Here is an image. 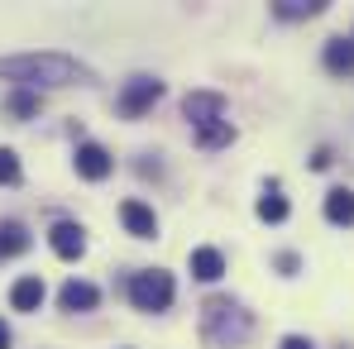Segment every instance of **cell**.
<instances>
[{
    "label": "cell",
    "mask_w": 354,
    "mask_h": 349,
    "mask_svg": "<svg viewBox=\"0 0 354 349\" xmlns=\"http://www.w3.org/2000/svg\"><path fill=\"white\" fill-rule=\"evenodd\" d=\"M0 77H10V82H19V91H29V86H72L86 72L62 53H24V58H0Z\"/></svg>",
    "instance_id": "6da1fadb"
},
{
    "label": "cell",
    "mask_w": 354,
    "mask_h": 349,
    "mask_svg": "<svg viewBox=\"0 0 354 349\" xmlns=\"http://www.w3.org/2000/svg\"><path fill=\"white\" fill-rule=\"evenodd\" d=\"M201 326H206V335L216 340V345L235 349L249 340V330H254V321H249V311L230 301V296H211L206 306H201Z\"/></svg>",
    "instance_id": "7a4b0ae2"
},
{
    "label": "cell",
    "mask_w": 354,
    "mask_h": 349,
    "mask_svg": "<svg viewBox=\"0 0 354 349\" xmlns=\"http://www.w3.org/2000/svg\"><path fill=\"white\" fill-rule=\"evenodd\" d=\"M173 273H163V268H149V273H134L129 278V301H134V311H168L173 306Z\"/></svg>",
    "instance_id": "3957f363"
},
{
    "label": "cell",
    "mask_w": 354,
    "mask_h": 349,
    "mask_svg": "<svg viewBox=\"0 0 354 349\" xmlns=\"http://www.w3.org/2000/svg\"><path fill=\"white\" fill-rule=\"evenodd\" d=\"M163 96V82H153V77H134L124 91H120V115H129V120H139L153 101Z\"/></svg>",
    "instance_id": "277c9868"
},
{
    "label": "cell",
    "mask_w": 354,
    "mask_h": 349,
    "mask_svg": "<svg viewBox=\"0 0 354 349\" xmlns=\"http://www.w3.org/2000/svg\"><path fill=\"white\" fill-rule=\"evenodd\" d=\"M182 115L192 120L196 129H206V124H221V120H225V101H221L216 91H192V96L182 101Z\"/></svg>",
    "instance_id": "5b68a950"
},
{
    "label": "cell",
    "mask_w": 354,
    "mask_h": 349,
    "mask_svg": "<svg viewBox=\"0 0 354 349\" xmlns=\"http://www.w3.org/2000/svg\"><path fill=\"white\" fill-rule=\"evenodd\" d=\"M48 244H53V254H58V258L72 263V258H82V254H86V230H82V225H72V220H58V225L48 230Z\"/></svg>",
    "instance_id": "8992f818"
},
{
    "label": "cell",
    "mask_w": 354,
    "mask_h": 349,
    "mask_svg": "<svg viewBox=\"0 0 354 349\" xmlns=\"http://www.w3.org/2000/svg\"><path fill=\"white\" fill-rule=\"evenodd\" d=\"M77 173L86 177V182H101V177H111V168H115V158L101 149V144H77Z\"/></svg>",
    "instance_id": "52a82bcc"
},
{
    "label": "cell",
    "mask_w": 354,
    "mask_h": 349,
    "mask_svg": "<svg viewBox=\"0 0 354 349\" xmlns=\"http://www.w3.org/2000/svg\"><path fill=\"white\" fill-rule=\"evenodd\" d=\"M120 220H124V230L134 234V239H153V234H158V216H153L144 201H124V206H120Z\"/></svg>",
    "instance_id": "ba28073f"
},
{
    "label": "cell",
    "mask_w": 354,
    "mask_h": 349,
    "mask_svg": "<svg viewBox=\"0 0 354 349\" xmlns=\"http://www.w3.org/2000/svg\"><path fill=\"white\" fill-rule=\"evenodd\" d=\"M44 296H48L44 278H39V273H29V278H19V283L10 287V306H15V311H39V306H44Z\"/></svg>",
    "instance_id": "9c48e42d"
},
{
    "label": "cell",
    "mask_w": 354,
    "mask_h": 349,
    "mask_svg": "<svg viewBox=\"0 0 354 349\" xmlns=\"http://www.w3.org/2000/svg\"><path fill=\"white\" fill-rule=\"evenodd\" d=\"M96 301H101V292L91 287V283H82V278L62 283V292H58V306H62V311H96Z\"/></svg>",
    "instance_id": "30bf717a"
},
{
    "label": "cell",
    "mask_w": 354,
    "mask_h": 349,
    "mask_svg": "<svg viewBox=\"0 0 354 349\" xmlns=\"http://www.w3.org/2000/svg\"><path fill=\"white\" fill-rule=\"evenodd\" d=\"M326 220H330V225H354V191L350 187L326 191Z\"/></svg>",
    "instance_id": "8fae6325"
},
{
    "label": "cell",
    "mask_w": 354,
    "mask_h": 349,
    "mask_svg": "<svg viewBox=\"0 0 354 349\" xmlns=\"http://www.w3.org/2000/svg\"><path fill=\"white\" fill-rule=\"evenodd\" d=\"M225 273V258H221V249H192V278H201V283H216Z\"/></svg>",
    "instance_id": "7c38bea8"
},
{
    "label": "cell",
    "mask_w": 354,
    "mask_h": 349,
    "mask_svg": "<svg viewBox=\"0 0 354 349\" xmlns=\"http://www.w3.org/2000/svg\"><path fill=\"white\" fill-rule=\"evenodd\" d=\"M326 67L335 77H350L354 72V39H330L326 44Z\"/></svg>",
    "instance_id": "4fadbf2b"
},
{
    "label": "cell",
    "mask_w": 354,
    "mask_h": 349,
    "mask_svg": "<svg viewBox=\"0 0 354 349\" xmlns=\"http://www.w3.org/2000/svg\"><path fill=\"white\" fill-rule=\"evenodd\" d=\"M29 249V230L19 220H0V258H15Z\"/></svg>",
    "instance_id": "5bb4252c"
},
{
    "label": "cell",
    "mask_w": 354,
    "mask_h": 349,
    "mask_svg": "<svg viewBox=\"0 0 354 349\" xmlns=\"http://www.w3.org/2000/svg\"><path fill=\"white\" fill-rule=\"evenodd\" d=\"M259 220H268V225H283V220H288V196H283L278 187H268V191L259 196Z\"/></svg>",
    "instance_id": "9a60e30c"
},
{
    "label": "cell",
    "mask_w": 354,
    "mask_h": 349,
    "mask_svg": "<svg viewBox=\"0 0 354 349\" xmlns=\"http://www.w3.org/2000/svg\"><path fill=\"white\" fill-rule=\"evenodd\" d=\"M235 139V124L230 120H221V124H206V129H196V144L201 149H225Z\"/></svg>",
    "instance_id": "2e32d148"
},
{
    "label": "cell",
    "mask_w": 354,
    "mask_h": 349,
    "mask_svg": "<svg viewBox=\"0 0 354 349\" xmlns=\"http://www.w3.org/2000/svg\"><path fill=\"white\" fill-rule=\"evenodd\" d=\"M321 10H326V0H278V19H311Z\"/></svg>",
    "instance_id": "e0dca14e"
},
{
    "label": "cell",
    "mask_w": 354,
    "mask_h": 349,
    "mask_svg": "<svg viewBox=\"0 0 354 349\" xmlns=\"http://www.w3.org/2000/svg\"><path fill=\"white\" fill-rule=\"evenodd\" d=\"M5 111H10L15 120H34V115H39V96H34V91H10Z\"/></svg>",
    "instance_id": "ac0fdd59"
},
{
    "label": "cell",
    "mask_w": 354,
    "mask_h": 349,
    "mask_svg": "<svg viewBox=\"0 0 354 349\" xmlns=\"http://www.w3.org/2000/svg\"><path fill=\"white\" fill-rule=\"evenodd\" d=\"M19 182V158L15 149H0V187H15Z\"/></svg>",
    "instance_id": "d6986e66"
},
{
    "label": "cell",
    "mask_w": 354,
    "mask_h": 349,
    "mask_svg": "<svg viewBox=\"0 0 354 349\" xmlns=\"http://www.w3.org/2000/svg\"><path fill=\"white\" fill-rule=\"evenodd\" d=\"M283 349H311V340H301V335H288V340H283Z\"/></svg>",
    "instance_id": "ffe728a7"
},
{
    "label": "cell",
    "mask_w": 354,
    "mask_h": 349,
    "mask_svg": "<svg viewBox=\"0 0 354 349\" xmlns=\"http://www.w3.org/2000/svg\"><path fill=\"white\" fill-rule=\"evenodd\" d=\"M0 349H10V326L0 321Z\"/></svg>",
    "instance_id": "44dd1931"
}]
</instances>
